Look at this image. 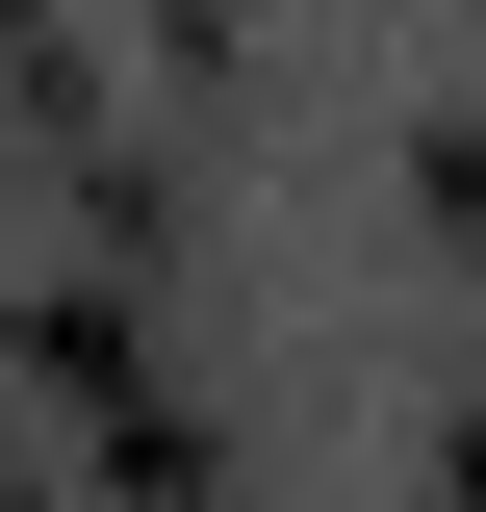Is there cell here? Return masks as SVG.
I'll list each match as a JSON object with an SVG mask.
<instances>
[{
  "mask_svg": "<svg viewBox=\"0 0 486 512\" xmlns=\"http://www.w3.org/2000/svg\"><path fill=\"white\" fill-rule=\"evenodd\" d=\"M461 487H486V410H461Z\"/></svg>",
  "mask_w": 486,
  "mask_h": 512,
  "instance_id": "cell-1",
  "label": "cell"
}]
</instances>
